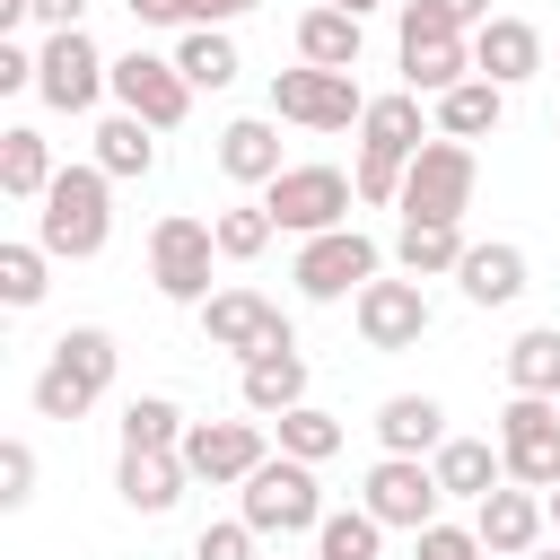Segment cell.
Segmentation results:
<instances>
[{"label":"cell","instance_id":"1","mask_svg":"<svg viewBox=\"0 0 560 560\" xmlns=\"http://www.w3.org/2000/svg\"><path fill=\"white\" fill-rule=\"evenodd\" d=\"M105 236H114V175L96 158L88 166H61L44 184V201H35V245L52 262H96Z\"/></svg>","mask_w":560,"mask_h":560},{"label":"cell","instance_id":"2","mask_svg":"<svg viewBox=\"0 0 560 560\" xmlns=\"http://www.w3.org/2000/svg\"><path fill=\"white\" fill-rule=\"evenodd\" d=\"M420 140H429V114H420L411 88L368 96V114H359V166H350V184H359L368 210H394L402 201V166L420 158Z\"/></svg>","mask_w":560,"mask_h":560},{"label":"cell","instance_id":"3","mask_svg":"<svg viewBox=\"0 0 560 560\" xmlns=\"http://www.w3.org/2000/svg\"><path fill=\"white\" fill-rule=\"evenodd\" d=\"M114 332L105 324H70L61 341H52V359L35 368V420H79V411H96L105 402V385H114Z\"/></svg>","mask_w":560,"mask_h":560},{"label":"cell","instance_id":"4","mask_svg":"<svg viewBox=\"0 0 560 560\" xmlns=\"http://www.w3.org/2000/svg\"><path fill=\"white\" fill-rule=\"evenodd\" d=\"M236 516H245L254 534H315V525H324V481H315V464L262 455V464L236 481Z\"/></svg>","mask_w":560,"mask_h":560},{"label":"cell","instance_id":"5","mask_svg":"<svg viewBox=\"0 0 560 560\" xmlns=\"http://www.w3.org/2000/svg\"><path fill=\"white\" fill-rule=\"evenodd\" d=\"M210 262H228L210 219L166 210V219L149 228V289H158L166 306H201V298H210Z\"/></svg>","mask_w":560,"mask_h":560},{"label":"cell","instance_id":"6","mask_svg":"<svg viewBox=\"0 0 560 560\" xmlns=\"http://www.w3.org/2000/svg\"><path fill=\"white\" fill-rule=\"evenodd\" d=\"M472 184H481V158H472V140H446V131H429L420 140V158L402 166V219H464L472 210Z\"/></svg>","mask_w":560,"mask_h":560},{"label":"cell","instance_id":"7","mask_svg":"<svg viewBox=\"0 0 560 560\" xmlns=\"http://www.w3.org/2000/svg\"><path fill=\"white\" fill-rule=\"evenodd\" d=\"M376 271H385V245H376V236H359V228L298 236V262H289L298 298H315V306H341V298H359Z\"/></svg>","mask_w":560,"mask_h":560},{"label":"cell","instance_id":"8","mask_svg":"<svg viewBox=\"0 0 560 560\" xmlns=\"http://www.w3.org/2000/svg\"><path fill=\"white\" fill-rule=\"evenodd\" d=\"M35 96H44L52 114H88L96 96H114V61L96 52L88 26H52V35L35 44Z\"/></svg>","mask_w":560,"mask_h":560},{"label":"cell","instance_id":"9","mask_svg":"<svg viewBox=\"0 0 560 560\" xmlns=\"http://www.w3.org/2000/svg\"><path fill=\"white\" fill-rule=\"evenodd\" d=\"M262 201H271V219H280V236H324V228H350V201H359V184L341 175V166H280L271 184H262Z\"/></svg>","mask_w":560,"mask_h":560},{"label":"cell","instance_id":"10","mask_svg":"<svg viewBox=\"0 0 560 560\" xmlns=\"http://www.w3.org/2000/svg\"><path fill=\"white\" fill-rule=\"evenodd\" d=\"M359 508H368L385 534H420V525H438V508H446L438 464H429V455H376L368 481H359Z\"/></svg>","mask_w":560,"mask_h":560},{"label":"cell","instance_id":"11","mask_svg":"<svg viewBox=\"0 0 560 560\" xmlns=\"http://www.w3.org/2000/svg\"><path fill=\"white\" fill-rule=\"evenodd\" d=\"M499 455H508V481L560 490V402L551 394H508L499 402Z\"/></svg>","mask_w":560,"mask_h":560},{"label":"cell","instance_id":"12","mask_svg":"<svg viewBox=\"0 0 560 560\" xmlns=\"http://www.w3.org/2000/svg\"><path fill=\"white\" fill-rule=\"evenodd\" d=\"M271 114L298 122V131H350V122L368 114V96H359L350 70H315V61H298V70H271Z\"/></svg>","mask_w":560,"mask_h":560},{"label":"cell","instance_id":"13","mask_svg":"<svg viewBox=\"0 0 560 560\" xmlns=\"http://www.w3.org/2000/svg\"><path fill=\"white\" fill-rule=\"evenodd\" d=\"M350 324H359V341L368 350H420V332H429V289L402 271V280H368L359 298H350Z\"/></svg>","mask_w":560,"mask_h":560},{"label":"cell","instance_id":"14","mask_svg":"<svg viewBox=\"0 0 560 560\" xmlns=\"http://www.w3.org/2000/svg\"><path fill=\"white\" fill-rule=\"evenodd\" d=\"M114 105L140 114V122H158V131H175L192 114V79L175 70V52H122L114 61Z\"/></svg>","mask_w":560,"mask_h":560},{"label":"cell","instance_id":"15","mask_svg":"<svg viewBox=\"0 0 560 560\" xmlns=\"http://www.w3.org/2000/svg\"><path fill=\"white\" fill-rule=\"evenodd\" d=\"M201 341H210V350H236V359H254V350H271V341H298V332H289V315H280L262 289H210V298H201Z\"/></svg>","mask_w":560,"mask_h":560},{"label":"cell","instance_id":"16","mask_svg":"<svg viewBox=\"0 0 560 560\" xmlns=\"http://www.w3.org/2000/svg\"><path fill=\"white\" fill-rule=\"evenodd\" d=\"M542 525H551V508H542V490H525V481H499L490 499H472V534H481L490 560H525V551L542 542Z\"/></svg>","mask_w":560,"mask_h":560},{"label":"cell","instance_id":"17","mask_svg":"<svg viewBox=\"0 0 560 560\" xmlns=\"http://www.w3.org/2000/svg\"><path fill=\"white\" fill-rule=\"evenodd\" d=\"M271 446H262V420H192L184 429V464H192V481H245L254 464H262Z\"/></svg>","mask_w":560,"mask_h":560},{"label":"cell","instance_id":"18","mask_svg":"<svg viewBox=\"0 0 560 560\" xmlns=\"http://www.w3.org/2000/svg\"><path fill=\"white\" fill-rule=\"evenodd\" d=\"M184 481H192L184 446H122V464H114V490H122L131 516H166L184 499Z\"/></svg>","mask_w":560,"mask_h":560},{"label":"cell","instance_id":"19","mask_svg":"<svg viewBox=\"0 0 560 560\" xmlns=\"http://www.w3.org/2000/svg\"><path fill=\"white\" fill-rule=\"evenodd\" d=\"M472 70L499 79V88H525L542 70V26L534 18H481L472 26Z\"/></svg>","mask_w":560,"mask_h":560},{"label":"cell","instance_id":"20","mask_svg":"<svg viewBox=\"0 0 560 560\" xmlns=\"http://www.w3.org/2000/svg\"><path fill=\"white\" fill-rule=\"evenodd\" d=\"M394 44H402V88L429 105L472 79V35H394Z\"/></svg>","mask_w":560,"mask_h":560},{"label":"cell","instance_id":"21","mask_svg":"<svg viewBox=\"0 0 560 560\" xmlns=\"http://www.w3.org/2000/svg\"><path fill=\"white\" fill-rule=\"evenodd\" d=\"M280 166H289V158H280V114H236V122L219 131V175H228V184H254V192H262Z\"/></svg>","mask_w":560,"mask_h":560},{"label":"cell","instance_id":"22","mask_svg":"<svg viewBox=\"0 0 560 560\" xmlns=\"http://www.w3.org/2000/svg\"><path fill=\"white\" fill-rule=\"evenodd\" d=\"M298 402H306V350H298V341L254 350V359H245V411H254V420H280V411H298Z\"/></svg>","mask_w":560,"mask_h":560},{"label":"cell","instance_id":"23","mask_svg":"<svg viewBox=\"0 0 560 560\" xmlns=\"http://www.w3.org/2000/svg\"><path fill=\"white\" fill-rule=\"evenodd\" d=\"M455 289H464L472 306H516V298H525V245H508V236H490V245H464V262H455Z\"/></svg>","mask_w":560,"mask_h":560},{"label":"cell","instance_id":"24","mask_svg":"<svg viewBox=\"0 0 560 560\" xmlns=\"http://www.w3.org/2000/svg\"><path fill=\"white\" fill-rule=\"evenodd\" d=\"M464 219H402V236H394V271H411V280H455V262H464Z\"/></svg>","mask_w":560,"mask_h":560},{"label":"cell","instance_id":"25","mask_svg":"<svg viewBox=\"0 0 560 560\" xmlns=\"http://www.w3.org/2000/svg\"><path fill=\"white\" fill-rule=\"evenodd\" d=\"M376 438H385V455H438L446 446V402L438 394H385Z\"/></svg>","mask_w":560,"mask_h":560},{"label":"cell","instance_id":"26","mask_svg":"<svg viewBox=\"0 0 560 560\" xmlns=\"http://www.w3.org/2000/svg\"><path fill=\"white\" fill-rule=\"evenodd\" d=\"M359 52H368V26H359L350 9L315 0V9L298 18V61H315V70H359Z\"/></svg>","mask_w":560,"mask_h":560},{"label":"cell","instance_id":"27","mask_svg":"<svg viewBox=\"0 0 560 560\" xmlns=\"http://www.w3.org/2000/svg\"><path fill=\"white\" fill-rule=\"evenodd\" d=\"M429 464H438V490H446V499H490V490L508 481V455H499V438H446Z\"/></svg>","mask_w":560,"mask_h":560},{"label":"cell","instance_id":"28","mask_svg":"<svg viewBox=\"0 0 560 560\" xmlns=\"http://www.w3.org/2000/svg\"><path fill=\"white\" fill-rule=\"evenodd\" d=\"M429 114H438V131H446V140H490V131L508 122V88L472 70V79H464V88H446Z\"/></svg>","mask_w":560,"mask_h":560},{"label":"cell","instance_id":"29","mask_svg":"<svg viewBox=\"0 0 560 560\" xmlns=\"http://www.w3.org/2000/svg\"><path fill=\"white\" fill-rule=\"evenodd\" d=\"M96 166H105L114 184L149 175V166H158V122H140V114H122V105H114V114L96 122Z\"/></svg>","mask_w":560,"mask_h":560},{"label":"cell","instance_id":"30","mask_svg":"<svg viewBox=\"0 0 560 560\" xmlns=\"http://www.w3.org/2000/svg\"><path fill=\"white\" fill-rule=\"evenodd\" d=\"M52 175H61V166H52L44 131H35V122H9V131H0V192H9V201H44Z\"/></svg>","mask_w":560,"mask_h":560},{"label":"cell","instance_id":"31","mask_svg":"<svg viewBox=\"0 0 560 560\" xmlns=\"http://www.w3.org/2000/svg\"><path fill=\"white\" fill-rule=\"evenodd\" d=\"M508 394H560V324H525L508 341Z\"/></svg>","mask_w":560,"mask_h":560},{"label":"cell","instance_id":"32","mask_svg":"<svg viewBox=\"0 0 560 560\" xmlns=\"http://www.w3.org/2000/svg\"><path fill=\"white\" fill-rule=\"evenodd\" d=\"M175 70H184L192 88H228L245 61H236V35H228V26H184V44H175Z\"/></svg>","mask_w":560,"mask_h":560},{"label":"cell","instance_id":"33","mask_svg":"<svg viewBox=\"0 0 560 560\" xmlns=\"http://www.w3.org/2000/svg\"><path fill=\"white\" fill-rule=\"evenodd\" d=\"M271 438H280V455H298V464H332L350 429H341L332 411H315V402H298V411H280V420H271Z\"/></svg>","mask_w":560,"mask_h":560},{"label":"cell","instance_id":"34","mask_svg":"<svg viewBox=\"0 0 560 560\" xmlns=\"http://www.w3.org/2000/svg\"><path fill=\"white\" fill-rule=\"evenodd\" d=\"M44 271H52V254H44L35 236H26V245H0V306H9V315L44 306V289H52Z\"/></svg>","mask_w":560,"mask_h":560},{"label":"cell","instance_id":"35","mask_svg":"<svg viewBox=\"0 0 560 560\" xmlns=\"http://www.w3.org/2000/svg\"><path fill=\"white\" fill-rule=\"evenodd\" d=\"M376 542H385V525L368 508H324V525H315V560H376Z\"/></svg>","mask_w":560,"mask_h":560},{"label":"cell","instance_id":"36","mask_svg":"<svg viewBox=\"0 0 560 560\" xmlns=\"http://www.w3.org/2000/svg\"><path fill=\"white\" fill-rule=\"evenodd\" d=\"M210 228H219V254H228V262H254V254H262V245L280 236L271 201H228V210H219Z\"/></svg>","mask_w":560,"mask_h":560},{"label":"cell","instance_id":"37","mask_svg":"<svg viewBox=\"0 0 560 560\" xmlns=\"http://www.w3.org/2000/svg\"><path fill=\"white\" fill-rule=\"evenodd\" d=\"M184 429H192V420H184L166 394H131V402H122V446H184Z\"/></svg>","mask_w":560,"mask_h":560},{"label":"cell","instance_id":"38","mask_svg":"<svg viewBox=\"0 0 560 560\" xmlns=\"http://www.w3.org/2000/svg\"><path fill=\"white\" fill-rule=\"evenodd\" d=\"M411 560H490V551H481V534H472V525H446V516H438V525H420V534H411Z\"/></svg>","mask_w":560,"mask_h":560},{"label":"cell","instance_id":"39","mask_svg":"<svg viewBox=\"0 0 560 560\" xmlns=\"http://www.w3.org/2000/svg\"><path fill=\"white\" fill-rule=\"evenodd\" d=\"M254 542H262V534H254L245 516H219V525L192 534V560H254Z\"/></svg>","mask_w":560,"mask_h":560},{"label":"cell","instance_id":"40","mask_svg":"<svg viewBox=\"0 0 560 560\" xmlns=\"http://www.w3.org/2000/svg\"><path fill=\"white\" fill-rule=\"evenodd\" d=\"M26 499H35V446L9 438L0 446V508H26Z\"/></svg>","mask_w":560,"mask_h":560},{"label":"cell","instance_id":"41","mask_svg":"<svg viewBox=\"0 0 560 560\" xmlns=\"http://www.w3.org/2000/svg\"><path fill=\"white\" fill-rule=\"evenodd\" d=\"M18 88H35V52L18 35H0V96H18Z\"/></svg>","mask_w":560,"mask_h":560},{"label":"cell","instance_id":"42","mask_svg":"<svg viewBox=\"0 0 560 560\" xmlns=\"http://www.w3.org/2000/svg\"><path fill=\"white\" fill-rule=\"evenodd\" d=\"M140 26H192V0H122Z\"/></svg>","mask_w":560,"mask_h":560},{"label":"cell","instance_id":"43","mask_svg":"<svg viewBox=\"0 0 560 560\" xmlns=\"http://www.w3.org/2000/svg\"><path fill=\"white\" fill-rule=\"evenodd\" d=\"M26 18L52 35V26H79V18H88V0H26Z\"/></svg>","mask_w":560,"mask_h":560},{"label":"cell","instance_id":"44","mask_svg":"<svg viewBox=\"0 0 560 560\" xmlns=\"http://www.w3.org/2000/svg\"><path fill=\"white\" fill-rule=\"evenodd\" d=\"M245 9H262V0H192V26H228V18H245Z\"/></svg>","mask_w":560,"mask_h":560},{"label":"cell","instance_id":"45","mask_svg":"<svg viewBox=\"0 0 560 560\" xmlns=\"http://www.w3.org/2000/svg\"><path fill=\"white\" fill-rule=\"evenodd\" d=\"M438 9H446V18H455V26H464V35H472V26H481V18H490V0H438Z\"/></svg>","mask_w":560,"mask_h":560},{"label":"cell","instance_id":"46","mask_svg":"<svg viewBox=\"0 0 560 560\" xmlns=\"http://www.w3.org/2000/svg\"><path fill=\"white\" fill-rule=\"evenodd\" d=\"M332 9H350V18H368V9H376V0H332Z\"/></svg>","mask_w":560,"mask_h":560},{"label":"cell","instance_id":"47","mask_svg":"<svg viewBox=\"0 0 560 560\" xmlns=\"http://www.w3.org/2000/svg\"><path fill=\"white\" fill-rule=\"evenodd\" d=\"M525 560H560V542H551V551H542V542H534V551H525Z\"/></svg>","mask_w":560,"mask_h":560},{"label":"cell","instance_id":"48","mask_svg":"<svg viewBox=\"0 0 560 560\" xmlns=\"http://www.w3.org/2000/svg\"><path fill=\"white\" fill-rule=\"evenodd\" d=\"M542 508H551V525H560V490H542Z\"/></svg>","mask_w":560,"mask_h":560},{"label":"cell","instance_id":"49","mask_svg":"<svg viewBox=\"0 0 560 560\" xmlns=\"http://www.w3.org/2000/svg\"><path fill=\"white\" fill-rule=\"evenodd\" d=\"M551 140H560V114H551Z\"/></svg>","mask_w":560,"mask_h":560},{"label":"cell","instance_id":"50","mask_svg":"<svg viewBox=\"0 0 560 560\" xmlns=\"http://www.w3.org/2000/svg\"><path fill=\"white\" fill-rule=\"evenodd\" d=\"M551 402H560V394H551Z\"/></svg>","mask_w":560,"mask_h":560}]
</instances>
